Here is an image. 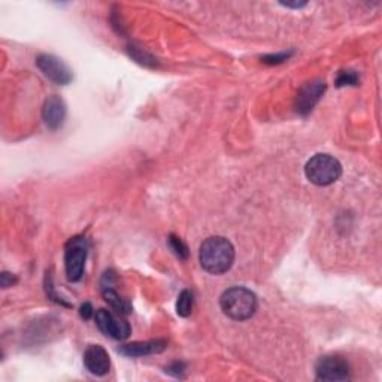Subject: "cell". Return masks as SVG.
<instances>
[{
  "instance_id": "obj_14",
  "label": "cell",
  "mask_w": 382,
  "mask_h": 382,
  "mask_svg": "<svg viewBox=\"0 0 382 382\" xmlns=\"http://www.w3.org/2000/svg\"><path fill=\"white\" fill-rule=\"evenodd\" d=\"M167 242H169L170 250L174 251V254L179 258V260H187V258H189V248H187V245L182 242L181 238H178L175 235H170Z\"/></svg>"
},
{
  "instance_id": "obj_9",
  "label": "cell",
  "mask_w": 382,
  "mask_h": 382,
  "mask_svg": "<svg viewBox=\"0 0 382 382\" xmlns=\"http://www.w3.org/2000/svg\"><path fill=\"white\" fill-rule=\"evenodd\" d=\"M84 364L90 374L96 376H103L109 372L110 360L103 347H101V345H90L84 352Z\"/></svg>"
},
{
  "instance_id": "obj_18",
  "label": "cell",
  "mask_w": 382,
  "mask_h": 382,
  "mask_svg": "<svg viewBox=\"0 0 382 382\" xmlns=\"http://www.w3.org/2000/svg\"><path fill=\"white\" fill-rule=\"evenodd\" d=\"M79 314H81V317H82L84 319H90L91 317H94V311H93L91 305H90V303H84V305L81 306Z\"/></svg>"
},
{
  "instance_id": "obj_7",
  "label": "cell",
  "mask_w": 382,
  "mask_h": 382,
  "mask_svg": "<svg viewBox=\"0 0 382 382\" xmlns=\"http://www.w3.org/2000/svg\"><path fill=\"white\" fill-rule=\"evenodd\" d=\"M36 65H38L44 75L54 84L66 85L72 81L70 69L56 56L42 54L38 57V60H36Z\"/></svg>"
},
{
  "instance_id": "obj_1",
  "label": "cell",
  "mask_w": 382,
  "mask_h": 382,
  "mask_svg": "<svg viewBox=\"0 0 382 382\" xmlns=\"http://www.w3.org/2000/svg\"><path fill=\"white\" fill-rule=\"evenodd\" d=\"M199 260L206 272L221 275L227 272L235 262V248L231 242L223 236L208 238L200 246Z\"/></svg>"
},
{
  "instance_id": "obj_6",
  "label": "cell",
  "mask_w": 382,
  "mask_h": 382,
  "mask_svg": "<svg viewBox=\"0 0 382 382\" xmlns=\"http://www.w3.org/2000/svg\"><path fill=\"white\" fill-rule=\"evenodd\" d=\"M94 318L98 330H101L103 335L117 340H125L129 338L130 326L122 318L115 317L113 312H109L106 310L96 311Z\"/></svg>"
},
{
  "instance_id": "obj_10",
  "label": "cell",
  "mask_w": 382,
  "mask_h": 382,
  "mask_svg": "<svg viewBox=\"0 0 382 382\" xmlns=\"http://www.w3.org/2000/svg\"><path fill=\"white\" fill-rule=\"evenodd\" d=\"M66 117V106L65 102L61 101L58 96H51L45 101L44 109H42V118L48 129L57 130L63 125Z\"/></svg>"
},
{
  "instance_id": "obj_4",
  "label": "cell",
  "mask_w": 382,
  "mask_h": 382,
  "mask_svg": "<svg viewBox=\"0 0 382 382\" xmlns=\"http://www.w3.org/2000/svg\"><path fill=\"white\" fill-rule=\"evenodd\" d=\"M89 254V242L82 236L72 238L66 243L65 250V269L70 282H78L84 275L85 260Z\"/></svg>"
},
{
  "instance_id": "obj_5",
  "label": "cell",
  "mask_w": 382,
  "mask_h": 382,
  "mask_svg": "<svg viewBox=\"0 0 382 382\" xmlns=\"http://www.w3.org/2000/svg\"><path fill=\"white\" fill-rule=\"evenodd\" d=\"M317 379L319 381H348L350 366L340 357L327 355L321 357L315 366Z\"/></svg>"
},
{
  "instance_id": "obj_2",
  "label": "cell",
  "mask_w": 382,
  "mask_h": 382,
  "mask_svg": "<svg viewBox=\"0 0 382 382\" xmlns=\"http://www.w3.org/2000/svg\"><path fill=\"white\" fill-rule=\"evenodd\" d=\"M223 312L236 321L251 318L257 311L255 294L245 287H233L223 293L219 299Z\"/></svg>"
},
{
  "instance_id": "obj_8",
  "label": "cell",
  "mask_w": 382,
  "mask_h": 382,
  "mask_svg": "<svg viewBox=\"0 0 382 382\" xmlns=\"http://www.w3.org/2000/svg\"><path fill=\"white\" fill-rule=\"evenodd\" d=\"M324 90L326 82L321 79L307 82L298 94V113L302 115L310 114L319 98H321Z\"/></svg>"
},
{
  "instance_id": "obj_12",
  "label": "cell",
  "mask_w": 382,
  "mask_h": 382,
  "mask_svg": "<svg viewBox=\"0 0 382 382\" xmlns=\"http://www.w3.org/2000/svg\"><path fill=\"white\" fill-rule=\"evenodd\" d=\"M103 298L120 315H127L132 312L130 303L126 299H122L121 295L113 288V274L110 272L105 274L103 276Z\"/></svg>"
},
{
  "instance_id": "obj_15",
  "label": "cell",
  "mask_w": 382,
  "mask_h": 382,
  "mask_svg": "<svg viewBox=\"0 0 382 382\" xmlns=\"http://www.w3.org/2000/svg\"><path fill=\"white\" fill-rule=\"evenodd\" d=\"M359 82V77L354 70H343L339 73L336 85L338 87H343V85H357Z\"/></svg>"
},
{
  "instance_id": "obj_16",
  "label": "cell",
  "mask_w": 382,
  "mask_h": 382,
  "mask_svg": "<svg viewBox=\"0 0 382 382\" xmlns=\"http://www.w3.org/2000/svg\"><path fill=\"white\" fill-rule=\"evenodd\" d=\"M293 53H282V54H276V56H267V57H263V63H267V65H278V63H282V61H286Z\"/></svg>"
},
{
  "instance_id": "obj_19",
  "label": "cell",
  "mask_w": 382,
  "mask_h": 382,
  "mask_svg": "<svg viewBox=\"0 0 382 382\" xmlns=\"http://www.w3.org/2000/svg\"><path fill=\"white\" fill-rule=\"evenodd\" d=\"M184 371V364L182 363H175L174 366H169L166 369V372L169 374H175V376H179V374Z\"/></svg>"
},
{
  "instance_id": "obj_20",
  "label": "cell",
  "mask_w": 382,
  "mask_h": 382,
  "mask_svg": "<svg viewBox=\"0 0 382 382\" xmlns=\"http://www.w3.org/2000/svg\"><path fill=\"white\" fill-rule=\"evenodd\" d=\"M282 5L287 8H300V6H305L306 4H282Z\"/></svg>"
},
{
  "instance_id": "obj_13",
  "label": "cell",
  "mask_w": 382,
  "mask_h": 382,
  "mask_svg": "<svg viewBox=\"0 0 382 382\" xmlns=\"http://www.w3.org/2000/svg\"><path fill=\"white\" fill-rule=\"evenodd\" d=\"M193 306H194V294L190 290H184L178 295V302H177V314L182 318H187L193 312Z\"/></svg>"
},
{
  "instance_id": "obj_11",
  "label": "cell",
  "mask_w": 382,
  "mask_h": 382,
  "mask_svg": "<svg viewBox=\"0 0 382 382\" xmlns=\"http://www.w3.org/2000/svg\"><path fill=\"white\" fill-rule=\"evenodd\" d=\"M167 348V342L163 339H155V340H145V342H133L120 347V352L127 357H144V355H151L158 354Z\"/></svg>"
},
{
  "instance_id": "obj_3",
  "label": "cell",
  "mask_w": 382,
  "mask_h": 382,
  "mask_svg": "<svg viewBox=\"0 0 382 382\" xmlns=\"http://www.w3.org/2000/svg\"><path fill=\"white\" fill-rule=\"evenodd\" d=\"M305 175L315 186L326 187L340 178L342 166L335 157L329 154H317L306 163Z\"/></svg>"
},
{
  "instance_id": "obj_17",
  "label": "cell",
  "mask_w": 382,
  "mask_h": 382,
  "mask_svg": "<svg viewBox=\"0 0 382 382\" xmlns=\"http://www.w3.org/2000/svg\"><path fill=\"white\" fill-rule=\"evenodd\" d=\"M17 282V278L12 275V274H8V272H4L2 274V287L4 288H9L12 287Z\"/></svg>"
}]
</instances>
